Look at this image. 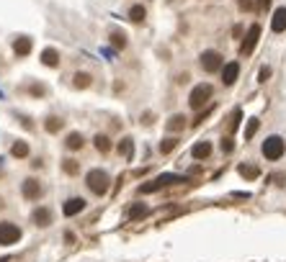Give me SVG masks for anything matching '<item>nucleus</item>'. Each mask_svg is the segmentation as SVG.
Wrapping results in <instances>:
<instances>
[{"label": "nucleus", "instance_id": "nucleus-21", "mask_svg": "<svg viewBox=\"0 0 286 262\" xmlns=\"http://www.w3.org/2000/svg\"><path fill=\"white\" fill-rule=\"evenodd\" d=\"M93 144H96V149H98L101 154H108V152H111V139H108L106 134H98L96 139H93Z\"/></svg>", "mask_w": 286, "mask_h": 262}, {"label": "nucleus", "instance_id": "nucleus-15", "mask_svg": "<svg viewBox=\"0 0 286 262\" xmlns=\"http://www.w3.org/2000/svg\"><path fill=\"white\" fill-rule=\"evenodd\" d=\"M237 173H240V177H245V180H258L260 177V170L255 165H245V162L237 167Z\"/></svg>", "mask_w": 286, "mask_h": 262}, {"label": "nucleus", "instance_id": "nucleus-13", "mask_svg": "<svg viewBox=\"0 0 286 262\" xmlns=\"http://www.w3.org/2000/svg\"><path fill=\"white\" fill-rule=\"evenodd\" d=\"M165 129L170 134H176V131H183L186 129V116H180V113H176V116H170L168 123H165Z\"/></svg>", "mask_w": 286, "mask_h": 262}, {"label": "nucleus", "instance_id": "nucleus-6", "mask_svg": "<svg viewBox=\"0 0 286 262\" xmlns=\"http://www.w3.org/2000/svg\"><path fill=\"white\" fill-rule=\"evenodd\" d=\"M258 39H260V26H258V24H253V26L248 29V33H245V41H243V47H240V54H243V57L253 54Z\"/></svg>", "mask_w": 286, "mask_h": 262}, {"label": "nucleus", "instance_id": "nucleus-18", "mask_svg": "<svg viewBox=\"0 0 286 262\" xmlns=\"http://www.w3.org/2000/svg\"><path fill=\"white\" fill-rule=\"evenodd\" d=\"M157 180V185L160 188H165V185H176V183H183V175H173V173H165V175H160V177H155Z\"/></svg>", "mask_w": 286, "mask_h": 262}, {"label": "nucleus", "instance_id": "nucleus-28", "mask_svg": "<svg viewBox=\"0 0 286 262\" xmlns=\"http://www.w3.org/2000/svg\"><path fill=\"white\" fill-rule=\"evenodd\" d=\"M62 170L67 175H77L80 173V165H77V159H65L62 162Z\"/></svg>", "mask_w": 286, "mask_h": 262}, {"label": "nucleus", "instance_id": "nucleus-1", "mask_svg": "<svg viewBox=\"0 0 286 262\" xmlns=\"http://www.w3.org/2000/svg\"><path fill=\"white\" fill-rule=\"evenodd\" d=\"M85 185H88L90 193H96V196H106L108 188H111V177L104 170H90L85 175Z\"/></svg>", "mask_w": 286, "mask_h": 262}, {"label": "nucleus", "instance_id": "nucleus-22", "mask_svg": "<svg viewBox=\"0 0 286 262\" xmlns=\"http://www.w3.org/2000/svg\"><path fill=\"white\" fill-rule=\"evenodd\" d=\"M116 149H119V154H124V157L129 159V157L134 154V142L129 139V136H124V139L119 142V146H116Z\"/></svg>", "mask_w": 286, "mask_h": 262}, {"label": "nucleus", "instance_id": "nucleus-14", "mask_svg": "<svg viewBox=\"0 0 286 262\" xmlns=\"http://www.w3.org/2000/svg\"><path fill=\"white\" fill-rule=\"evenodd\" d=\"M191 154H193V159H207L212 154V144L209 142H196V144H193V149H191Z\"/></svg>", "mask_w": 286, "mask_h": 262}, {"label": "nucleus", "instance_id": "nucleus-37", "mask_svg": "<svg viewBox=\"0 0 286 262\" xmlns=\"http://www.w3.org/2000/svg\"><path fill=\"white\" fill-rule=\"evenodd\" d=\"M258 5H260V8H268V5H271V0H258Z\"/></svg>", "mask_w": 286, "mask_h": 262}, {"label": "nucleus", "instance_id": "nucleus-35", "mask_svg": "<svg viewBox=\"0 0 286 262\" xmlns=\"http://www.w3.org/2000/svg\"><path fill=\"white\" fill-rule=\"evenodd\" d=\"M240 8H243V10H250V8H253V0H240V3H237Z\"/></svg>", "mask_w": 286, "mask_h": 262}, {"label": "nucleus", "instance_id": "nucleus-23", "mask_svg": "<svg viewBox=\"0 0 286 262\" xmlns=\"http://www.w3.org/2000/svg\"><path fill=\"white\" fill-rule=\"evenodd\" d=\"M10 154H13L16 159H24V157H29V144H26V142H16L13 146H10Z\"/></svg>", "mask_w": 286, "mask_h": 262}, {"label": "nucleus", "instance_id": "nucleus-7", "mask_svg": "<svg viewBox=\"0 0 286 262\" xmlns=\"http://www.w3.org/2000/svg\"><path fill=\"white\" fill-rule=\"evenodd\" d=\"M21 193H24L26 201H39L44 188H41V183H39L36 177H29V180H24V185H21Z\"/></svg>", "mask_w": 286, "mask_h": 262}, {"label": "nucleus", "instance_id": "nucleus-39", "mask_svg": "<svg viewBox=\"0 0 286 262\" xmlns=\"http://www.w3.org/2000/svg\"><path fill=\"white\" fill-rule=\"evenodd\" d=\"M0 208H3V198H0Z\"/></svg>", "mask_w": 286, "mask_h": 262}, {"label": "nucleus", "instance_id": "nucleus-26", "mask_svg": "<svg viewBox=\"0 0 286 262\" xmlns=\"http://www.w3.org/2000/svg\"><path fill=\"white\" fill-rule=\"evenodd\" d=\"M144 16H147L144 5H132V10H129V18L134 21V24H142V21H144Z\"/></svg>", "mask_w": 286, "mask_h": 262}, {"label": "nucleus", "instance_id": "nucleus-17", "mask_svg": "<svg viewBox=\"0 0 286 262\" xmlns=\"http://www.w3.org/2000/svg\"><path fill=\"white\" fill-rule=\"evenodd\" d=\"M41 64L57 67V64H60V52H57V49H44L41 52Z\"/></svg>", "mask_w": 286, "mask_h": 262}, {"label": "nucleus", "instance_id": "nucleus-11", "mask_svg": "<svg viewBox=\"0 0 286 262\" xmlns=\"http://www.w3.org/2000/svg\"><path fill=\"white\" fill-rule=\"evenodd\" d=\"M31 39L29 36H18L16 41H13V52H16V57H29L31 54Z\"/></svg>", "mask_w": 286, "mask_h": 262}, {"label": "nucleus", "instance_id": "nucleus-16", "mask_svg": "<svg viewBox=\"0 0 286 262\" xmlns=\"http://www.w3.org/2000/svg\"><path fill=\"white\" fill-rule=\"evenodd\" d=\"M83 144H85V139H83V134H77V131H72V134L65 139V146H67V149H72V152L83 149Z\"/></svg>", "mask_w": 286, "mask_h": 262}, {"label": "nucleus", "instance_id": "nucleus-20", "mask_svg": "<svg viewBox=\"0 0 286 262\" xmlns=\"http://www.w3.org/2000/svg\"><path fill=\"white\" fill-rule=\"evenodd\" d=\"M90 83H93V77H90L88 72H75V77H72V85H75L77 90L90 87Z\"/></svg>", "mask_w": 286, "mask_h": 262}, {"label": "nucleus", "instance_id": "nucleus-33", "mask_svg": "<svg viewBox=\"0 0 286 262\" xmlns=\"http://www.w3.org/2000/svg\"><path fill=\"white\" fill-rule=\"evenodd\" d=\"M268 77H271V67H268V64H263V67H260V72H258V80H260V83H266Z\"/></svg>", "mask_w": 286, "mask_h": 262}, {"label": "nucleus", "instance_id": "nucleus-4", "mask_svg": "<svg viewBox=\"0 0 286 262\" xmlns=\"http://www.w3.org/2000/svg\"><path fill=\"white\" fill-rule=\"evenodd\" d=\"M201 67H204V72H219L222 67H224V57L219 52H214V49H207L201 54Z\"/></svg>", "mask_w": 286, "mask_h": 262}, {"label": "nucleus", "instance_id": "nucleus-30", "mask_svg": "<svg viewBox=\"0 0 286 262\" xmlns=\"http://www.w3.org/2000/svg\"><path fill=\"white\" fill-rule=\"evenodd\" d=\"M29 93H31V95H36V98H41V95H47V87L34 83V85H29Z\"/></svg>", "mask_w": 286, "mask_h": 262}, {"label": "nucleus", "instance_id": "nucleus-25", "mask_svg": "<svg viewBox=\"0 0 286 262\" xmlns=\"http://www.w3.org/2000/svg\"><path fill=\"white\" fill-rule=\"evenodd\" d=\"M178 142L180 139H176V136H168V139H163V142H160V154H170L178 146Z\"/></svg>", "mask_w": 286, "mask_h": 262}, {"label": "nucleus", "instance_id": "nucleus-5", "mask_svg": "<svg viewBox=\"0 0 286 262\" xmlns=\"http://www.w3.org/2000/svg\"><path fill=\"white\" fill-rule=\"evenodd\" d=\"M21 239V229L10 221H0V244L8 247V244H16Z\"/></svg>", "mask_w": 286, "mask_h": 262}, {"label": "nucleus", "instance_id": "nucleus-38", "mask_svg": "<svg viewBox=\"0 0 286 262\" xmlns=\"http://www.w3.org/2000/svg\"><path fill=\"white\" fill-rule=\"evenodd\" d=\"M0 262H10V257H0Z\"/></svg>", "mask_w": 286, "mask_h": 262}, {"label": "nucleus", "instance_id": "nucleus-10", "mask_svg": "<svg viewBox=\"0 0 286 262\" xmlns=\"http://www.w3.org/2000/svg\"><path fill=\"white\" fill-rule=\"evenodd\" d=\"M83 208H85V201H83V198H70V201H65L62 213H65V216H77Z\"/></svg>", "mask_w": 286, "mask_h": 262}, {"label": "nucleus", "instance_id": "nucleus-12", "mask_svg": "<svg viewBox=\"0 0 286 262\" xmlns=\"http://www.w3.org/2000/svg\"><path fill=\"white\" fill-rule=\"evenodd\" d=\"M271 29L276 33L286 31V8H276V13H273V18H271Z\"/></svg>", "mask_w": 286, "mask_h": 262}, {"label": "nucleus", "instance_id": "nucleus-3", "mask_svg": "<svg viewBox=\"0 0 286 262\" xmlns=\"http://www.w3.org/2000/svg\"><path fill=\"white\" fill-rule=\"evenodd\" d=\"M284 149H286V144H284V139L281 136H268L266 142H263V157L266 159H271V162H276V159H281L284 157Z\"/></svg>", "mask_w": 286, "mask_h": 262}, {"label": "nucleus", "instance_id": "nucleus-29", "mask_svg": "<svg viewBox=\"0 0 286 262\" xmlns=\"http://www.w3.org/2000/svg\"><path fill=\"white\" fill-rule=\"evenodd\" d=\"M111 44H113L116 49H124V47H127V36H124L121 31H113V33H111Z\"/></svg>", "mask_w": 286, "mask_h": 262}, {"label": "nucleus", "instance_id": "nucleus-32", "mask_svg": "<svg viewBox=\"0 0 286 262\" xmlns=\"http://www.w3.org/2000/svg\"><path fill=\"white\" fill-rule=\"evenodd\" d=\"M140 121L144 123V126H152V123H155V113H152V111H144Z\"/></svg>", "mask_w": 286, "mask_h": 262}, {"label": "nucleus", "instance_id": "nucleus-36", "mask_svg": "<svg viewBox=\"0 0 286 262\" xmlns=\"http://www.w3.org/2000/svg\"><path fill=\"white\" fill-rule=\"evenodd\" d=\"M188 77H191L188 72H183V75H178V83H188Z\"/></svg>", "mask_w": 286, "mask_h": 262}, {"label": "nucleus", "instance_id": "nucleus-24", "mask_svg": "<svg viewBox=\"0 0 286 262\" xmlns=\"http://www.w3.org/2000/svg\"><path fill=\"white\" fill-rule=\"evenodd\" d=\"M62 126H65V121H62V118H57V116H49L47 121H44V129H47L49 134H57Z\"/></svg>", "mask_w": 286, "mask_h": 262}, {"label": "nucleus", "instance_id": "nucleus-31", "mask_svg": "<svg viewBox=\"0 0 286 262\" xmlns=\"http://www.w3.org/2000/svg\"><path fill=\"white\" fill-rule=\"evenodd\" d=\"M240 118H243V111H240V108H235V113H232V121H230V131H235V129L240 126Z\"/></svg>", "mask_w": 286, "mask_h": 262}, {"label": "nucleus", "instance_id": "nucleus-8", "mask_svg": "<svg viewBox=\"0 0 286 262\" xmlns=\"http://www.w3.org/2000/svg\"><path fill=\"white\" fill-rule=\"evenodd\" d=\"M237 75H240V64H237V62H227V64L222 67V83H224V85H235Z\"/></svg>", "mask_w": 286, "mask_h": 262}, {"label": "nucleus", "instance_id": "nucleus-27", "mask_svg": "<svg viewBox=\"0 0 286 262\" xmlns=\"http://www.w3.org/2000/svg\"><path fill=\"white\" fill-rule=\"evenodd\" d=\"M258 126H260V121H258V118H250V121H248V126H245V142L253 139L255 131H258Z\"/></svg>", "mask_w": 286, "mask_h": 262}, {"label": "nucleus", "instance_id": "nucleus-9", "mask_svg": "<svg viewBox=\"0 0 286 262\" xmlns=\"http://www.w3.org/2000/svg\"><path fill=\"white\" fill-rule=\"evenodd\" d=\"M31 221L36 224V226H41V229H44V226H49V224H52V211L41 206V208H36V211L31 213Z\"/></svg>", "mask_w": 286, "mask_h": 262}, {"label": "nucleus", "instance_id": "nucleus-2", "mask_svg": "<svg viewBox=\"0 0 286 262\" xmlns=\"http://www.w3.org/2000/svg\"><path fill=\"white\" fill-rule=\"evenodd\" d=\"M212 93H214V87H212L209 83L196 85V87L191 90V95H188V106H191L193 111H201V108H204V103H209Z\"/></svg>", "mask_w": 286, "mask_h": 262}, {"label": "nucleus", "instance_id": "nucleus-34", "mask_svg": "<svg viewBox=\"0 0 286 262\" xmlns=\"http://www.w3.org/2000/svg\"><path fill=\"white\" fill-rule=\"evenodd\" d=\"M235 149V144H232V139H222V152H227V154H230Z\"/></svg>", "mask_w": 286, "mask_h": 262}, {"label": "nucleus", "instance_id": "nucleus-19", "mask_svg": "<svg viewBox=\"0 0 286 262\" xmlns=\"http://www.w3.org/2000/svg\"><path fill=\"white\" fill-rule=\"evenodd\" d=\"M147 213H150V208H147L144 203L140 201V203H134V206L129 208V219H132V221H140V219H144Z\"/></svg>", "mask_w": 286, "mask_h": 262}]
</instances>
